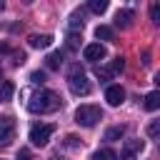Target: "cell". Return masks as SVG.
<instances>
[{
  "label": "cell",
  "mask_w": 160,
  "mask_h": 160,
  "mask_svg": "<svg viewBox=\"0 0 160 160\" xmlns=\"http://www.w3.org/2000/svg\"><path fill=\"white\" fill-rule=\"evenodd\" d=\"M12 92H15V85H12L10 80H5V82L0 85V102L10 100V98H12Z\"/></svg>",
  "instance_id": "16"
},
{
  "label": "cell",
  "mask_w": 160,
  "mask_h": 160,
  "mask_svg": "<svg viewBox=\"0 0 160 160\" xmlns=\"http://www.w3.org/2000/svg\"><path fill=\"white\" fill-rule=\"evenodd\" d=\"M142 148H145V142H142L140 138H132V140H125V145H122V160H130L132 155H138V152H142Z\"/></svg>",
  "instance_id": "7"
},
{
  "label": "cell",
  "mask_w": 160,
  "mask_h": 160,
  "mask_svg": "<svg viewBox=\"0 0 160 160\" xmlns=\"http://www.w3.org/2000/svg\"><path fill=\"white\" fill-rule=\"evenodd\" d=\"M88 8H90L92 12H98V15H100V12H105V10H108V0H90V2H88Z\"/></svg>",
  "instance_id": "18"
},
{
  "label": "cell",
  "mask_w": 160,
  "mask_h": 160,
  "mask_svg": "<svg viewBox=\"0 0 160 160\" xmlns=\"http://www.w3.org/2000/svg\"><path fill=\"white\" fill-rule=\"evenodd\" d=\"M30 48H38V50H42V48H50V42H52V35H30Z\"/></svg>",
  "instance_id": "10"
},
{
  "label": "cell",
  "mask_w": 160,
  "mask_h": 160,
  "mask_svg": "<svg viewBox=\"0 0 160 160\" xmlns=\"http://www.w3.org/2000/svg\"><path fill=\"white\" fill-rule=\"evenodd\" d=\"M18 160H32V152H30L28 148H20V152H18Z\"/></svg>",
  "instance_id": "25"
},
{
  "label": "cell",
  "mask_w": 160,
  "mask_h": 160,
  "mask_svg": "<svg viewBox=\"0 0 160 160\" xmlns=\"http://www.w3.org/2000/svg\"><path fill=\"white\" fill-rule=\"evenodd\" d=\"M45 65H48L50 70H58V68L62 65V52H60V50H55V52H50V55L45 58Z\"/></svg>",
  "instance_id": "13"
},
{
  "label": "cell",
  "mask_w": 160,
  "mask_h": 160,
  "mask_svg": "<svg viewBox=\"0 0 160 160\" xmlns=\"http://www.w3.org/2000/svg\"><path fill=\"white\" fill-rule=\"evenodd\" d=\"M75 30H82V10H75L70 18V32H75Z\"/></svg>",
  "instance_id": "17"
},
{
  "label": "cell",
  "mask_w": 160,
  "mask_h": 160,
  "mask_svg": "<svg viewBox=\"0 0 160 160\" xmlns=\"http://www.w3.org/2000/svg\"><path fill=\"white\" fill-rule=\"evenodd\" d=\"M2 8H5V2H2V0H0V10H2Z\"/></svg>",
  "instance_id": "30"
},
{
  "label": "cell",
  "mask_w": 160,
  "mask_h": 160,
  "mask_svg": "<svg viewBox=\"0 0 160 160\" xmlns=\"http://www.w3.org/2000/svg\"><path fill=\"white\" fill-rule=\"evenodd\" d=\"M0 75H2V65H0Z\"/></svg>",
  "instance_id": "31"
},
{
  "label": "cell",
  "mask_w": 160,
  "mask_h": 160,
  "mask_svg": "<svg viewBox=\"0 0 160 160\" xmlns=\"http://www.w3.org/2000/svg\"><path fill=\"white\" fill-rule=\"evenodd\" d=\"M52 132H55V125H50V122H38V125L30 128V142L38 145V148H42V145L50 140Z\"/></svg>",
  "instance_id": "4"
},
{
  "label": "cell",
  "mask_w": 160,
  "mask_h": 160,
  "mask_svg": "<svg viewBox=\"0 0 160 160\" xmlns=\"http://www.w3.org/2000/svg\"><path fill=\"white\" fill-rule=\"evenodd\" d=\"M90 160H118V152L112 148H102V150H95Z\"/></svg>",
  "instance_id": "12"
},
{
  "label": "cell",
  "mask_w": 160,
  "mask_h": 160,
  "mask_svg": "<svg viewBox=\"0 0 160 160\" xmlns=\"http://www.w3.org/2000/svg\"><path fill=\"white\" fill-rule=\"evenodd\" d=\"M68 85H70V92L72 95H90V80L82 75V70L75 65L72 70H70V75H68Z\"/></svg>",
  "instance_id": "3"
},
{
  "label": "cell",
  "mask_w": 160,
  "mask_h": 160,
  "mask_svg": "<svg viewBox=\"0 0 160 160\" xmlns=\"http://www.w3.org/2000/svg\"><path fill=\"white\" fill-rule=\"evenodd\" d=\"M60 105H62V100H60L58 92H52V90H40V92H35V95L30 98L28 110L35 112V115H38V112L45 115V112H55Z\"/></svg>",
  "instance_id": "1"
},
{
  "label": "cell",
  "mask_w": 160,
  "mask_h": 160,
  "mask_svg": "<svg viewBox=\"0 0 160 160\" xmlns=\"http://www.w3.org/2000/svg\"><path fill=\"white\" fill-rule=\"evenodd\" d=\"M150 20H152L155 25H160V2H152V5H150Z\"/></svg>",
  "instance_id": "22"
},
{
  "label": "cell",
  "mask_w": 160,
  "mask_h": 160,
  "mask_svg": "<svg viewBox=\"0 0 160 160\" xmlns=\"http://www.w3.org/2000/svg\"><path fill=\"white\" fill-rule=\"evenodd\" d=\"M148 135H150L152 140H158V142H160V120H152V122L148 125Z\"/></svg>",
  "instance_id": "20"
},
{
  "label": "cell",
  "mask_w": 160,
  "mask_h": 160,
  "mask_svg": "<svg viewBox=\"0 0 160 160\" xmlns=\"http://www.w3.org/2000/svg\"><path fill=\"white\" fill-rule=\"evenodd\" d=\"M98 120H102V110L98 105H80L75 110V122L82 128H92Z\"/></svg>",
  "instance_id": "2"
},
{
  "label": "cell",
  "mask_w": 160,
  "mask_h": 160,
  "mask_svg": "<svg viewBox=\"0 0 160 160\" xmlns=\"http://www.w3.org/2000/svg\"><path fill=\"white\" fill-rule=\"evenodd\" d=\"M142 108H145V110H158V108H160V90L148 92L145 100H142Z\"/></svg>",
  "instance_id": "11"
},
{
  "label": "cell",
  "mask_w": 160,
  "mask_h": 160,
  "mask_svg": "<svg viewBox=\"0 0 160 160\" xmlns=\"http://www.w3.org/2000/svg\"><path fill=\"white\" fill-rule=\"evenodd\" d=\"M65 145H68V148H78V145H80V140H78L75 135H68V138H65Z\"/></svg>",
  "instance_id": "26"
},
{
  "label": "cell",
  "mask_w": 160,
  "mask_h": 160,
  "mask_svg": "<svg viewBox=\"0 0 160 160\" xmlns=\"http://www.w3.org/2000/svg\"><path fill=\"white\" fill-rule=\"evenodd\" d=\"M25 62V52H15V65H22Z\"/></svg>",
  "instance_id": "27"
},
{
  "label": "cell",
  "mask_w": 160,
  "mask_h": 160,
  "mask_svg": "<svg viewBox=\"0 0 160 160\" xmlns=\"http://www.w3.org/2000/svg\"><path fill=\"white\" fill-rule=\"evenodd\" d=\"M122 135H125V128H122V125H115V128H110V130L105 132V140H108V142H115V140H120Z\"/></svg>",
  "instance_id": "15"
},
{
  "label": "cell",
  "mask_w": 160,
  "mask_h": 160,
  "mask_svg": "<svg viewBox=\"0 0 160 160\" xmlns=\"http://www.w3.org/2000/svg\"><path fill=\"white\" fill-rule=\"evenodd\" d=\"M0 52H10V48H8L5 42H0Z\"/></svg>",
  "instance_id": "28"
},
{
  "label": "cell",
  "mask_w": 160,
  "mask_h": 160,
  "mask_svg": "<svg viewBox=\"0 0 160 160\" xmlns=\"http://www.w3.org/2000/svg\"><path fill=\"white\" fill-rule=\"evenodd\" d=\"M30 82H35V85H42V82H45V72H40V70L30 72Z\"/></svg>",
  "instance_id": "24"
},
{
  "label": "cell",
  "mask_w": 160,
  "mask_h": 160,
  "mask_svg": "<svg viewBox=\"0 0 160 160\" xmlns=\"http://www.w3.org/2000/svg\"><path fill=\"white\" fill-rule=\"evenodd\" d=\"M155 85L160 88V72H155Z\"/></svg>",
  "instance_id": "29"
},
{
  "label": "cell",
  "mask_w": 160,
  "mask_h": 160,
  "mask_svg": "<svg viewBox=\"0 0 160 160\" xmlns=\"http://www.w3.org/2000/svg\"><path fill=\"white\" fill-rule=\"evenodd\" d=\"M68 48L70 50H78L80 48V35L78 32H68Z\"/></svg>",
  "instance_id": "21"
},
{
  "label": "cell",
  "mask_w": 160,
  "mask_h": 160,
  "mask_svg": "<svg viewBox=\"0 0 160 160\" xmlns=\"http://www.w3.org/2000/svg\"><path fill=\"white\" fill-rule=\"evenodd\" d=\"M95 38H98V40H112L115 32H112V28H108V25H98V28H95Z\"/></svg>",
  "instance_id": "14"
},
{
  "label": "cell",
  "mask_w": 160,
  "mask_h": 160,
  "mask_svg": "<svg viewBox=\"0 0 160 160\" xmlns=\"http://www.w3.org/2000/svg\"><path fill=\"white\" fill-rule=\"evenodd\" d=\"M110 70H112V75H118V72H122L125 70V58L122 55H118L112 62H110Z\"/></svg>",
  "instance_id": "19"
},
{
  "label": "cell",
  "mask_w": 160,
  "mask_h": 160,
  "mask_svg": "<svg viewBox=\"0 0 160 160\" xmlns=\"http://www.w3.org/2000/svg\"><path fill=\"white\" fill-rule=\"evenodd\" d=\"M105 100H108L112 108H118V105L125 100V90H122L120 85H108V90H105Z\"/></svg>",
  "instance_id": "8"
},
{
  "label": "cell",
  "mask_w": 160,
  "mask_h": 160,
  "mask_svg": "<svg viewBox=\"0 0 160 160\" xmlns=\"http://www.w3.org/2000/svg\"><path fill=\"white\" fill-rule=\"evenodd\" d=\"M95 75H98L100 80H110V78H112V70H110V68H95Z\"/></svg>",
  "instance_id": "23"
},
{
  "label": "cell",
  "mask_w": 160,
  "mask_h": 160,
  "mask_svg": "<svg viewBox=\"0 0 160 160\" xmlns=\"http://www.w3.org/2000/svg\"><path fill=\"white\" fill-rule=\"evenodd\" d=\"M82 58H85V60H90V62L102 60V58H105V45H100V42H90V45H85Z\"/></svg>",
  "instance_id": "6"
},
{
  "label": "cell",
  "mask_w": 160,
  "mask_h": 160,
  "mask_svg": "<svg viewBox=\"0 0 160 160\" xmlns=\"http://www.w3.org/2000/svg\"><path fill=\"white\" fill-rule=\"evenodd\" d=\"M15 132H18L15 120H12V118H2V120H0V148H8V145L15 140Z\"/></svg>",
  "instance_id": "5"
},
{
  "label": "cell",
  "mask_w": 160,
  "mask_h": 160,
  "mask_svg": "<svg viewBox=\"0 0 160 160\" xmlns=\"http://www.w3.org/2000/svg\"><path fill=\"white\" fill-rule=\"evenodd\" d=\"M132 18H135V12L132 10H118V15H115V25L118 28H130L132 25Z\"/></svg>",
  "instance_id": "9"
},
{
  "label": "cell",
  "mask_w": 160,
  "mask_h": 160,
  "mask_svg": "<svg viewBox=\"0 0 160 160\" xmlns=\"http://www.w3.org/2000/svg\"><path fill=\"white\" fill-rule=\"evenodd\" d=\"M52 160H62V158H52Z\"/></svg>",
  "instance_id": "32"
}]
</instances>
